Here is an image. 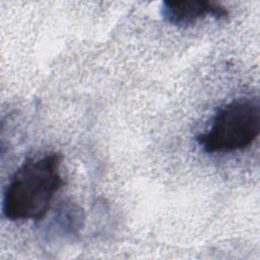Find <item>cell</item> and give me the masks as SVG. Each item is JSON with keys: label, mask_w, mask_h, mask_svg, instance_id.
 Masks as SVG:
<instances>
[{"label": "cell", "mask_w": 260, "mask_h": 260, "mask_svg": "<svg viewBox=\"0 0 260 260\" xmlns=\"http://www.w3.org/2000/svg\"><path fill=\"white\" fill-rule=\"evenodd\" d=\"M62 156L50 152L27 158L13 174L3 197L2 211L9 220H40L64 185Z\"/></svg>", "instance_id": "1"}, {"label": "cell", "mask_w": 260, "mask_h": 260, "mask_svg": "<svg viewBox=\"0 0 260 260\" xmlns=\"http://www.w3.org/2000/svg\"><path fill=\"white\" fill-rule=\"evenodd\" d=\"M260 131V106L257 99H239L220 108L208 131L196 137L208 153H225L251 145Z\"/></svg>", "instance_id": "2"}, {"label": "cell", "mask_w": 260, "mask_h": 260, "mask_svg": "<svg viewBox=\"0 0 260 260\" xmlns=\"http://www.w3.org/2000/svg\"><path fill=\"white\" fill-rule=\"evenodd\" d=\"M160 14L170 24L187 26L208 15L218 20L226 19L229 11L215 2L206 0H184L162 2Z\"/></svg>", "instance_id": "3"}]
</instances>
